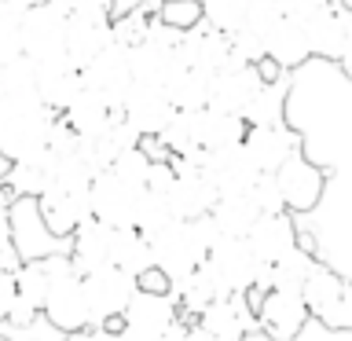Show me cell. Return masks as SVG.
<instances>
[{
    "instance_id": "obj_55",
    "label": "cell",
    "mask_w": 352,
    "mask_h": 341,
    "mask_svg": "<svg viewBox=\"0 0 352 341\" xmlns=\"http://www.w3.org/2000/svg\"><path fill=\"white\" fill-rule=\"evenodd\" d=\"M8 4H15V8L26 11V8H33V4H44V0H8Z\"/></svg>"
},
{
    "instance_id": "obj_28",
    "label": "cell",
    "mask_w": 352,
    "mask_h": 341,
    "mask_svg": "<svg viewBox=\"0 0 352 341\" xmlns=\"http://www.w3.org/2000/svg\"><path fill=\"white\" fill-rule=\"evenodd\" d=\"M268 55L283 66V70H301L308 59H316V55H312V41H308V30H305V19H290V15H286V22L275 30V37L268 44Z\"/></svg>"
},
{
    "instance_id": "obj_48",
    "label": "cell",
    "mask_w": 352,
    "mask_h": 341,
    "mask_svg": "<svg viewBox=\"0 0 352 341\" xmlns=\"http://www.w3.org/2000/svg\"><path fill=\"white\" fill-rule=\"evenodd\" d=\"M15 250V231H11V202H0V253Z\"/></svg>"
},
{
    "instance_id": "obj_50",
    "label": "cell",
    "mask_w": 352,
    "mask_h": 341,
    "mask_svg": "<svg viewBox=\"0 0 352 341\" xmlns=\"http://www.w3.org/2000/svg\"><path fill=\"white\" fill-rule=\"evenodd\" d=\"M349 37H345V52H341V59H338V66L345 70L349 77H352V4H349Z\"/></svg>"
},
{
    "instance_id": "obj_10",
    "label": "cell",
    "mask_w": 352,
    "mask_h": 341,
    "mask_svg": "<svg viewBox=\"0 0 352 341\" xmlns=\"http://www.w3.org/2000/svg\"><path fill=\"white\" fill-rule=\"evenodd\" d=\"M268 85L261 74L257 63H246L242 55L231 48V59L224 63V70L213 74V88H209V107L217 110H228V114H242L246 103L261 88Z\"/></svg>"
},
{
    "instance_id": "obj_46",
    "label": "cell",
    "mask_w": 352,
    "mask_h": 341,
    "mask_svg": "<svg viewBox=\"0 0 352 341\" xmlns=\"http://www.w3.org/2000/svg\"><path fill=\"white\" fill-rule=\"evenodd\" d=\"M85 334H88V341H136L125 327H121V319H114V323H107V327H96V330H85Z\"/></svg>"
},
{
    "instance_id": "obj_25",
    "label": "cell",
    "mask_w": 352,
    "mask_h": 341,
    "mask_svg": "<svg viewBox=\"0 0 352 341\" xmlns=\"http://www.w3.org/2000/svg\"><path fill=\"white\" fill-rule=\"evenodd\" d=\"M173 297L180 301V312H184L187 319H198L209 305L217 301V297H231V294L220 286L217 272L209 268V264H202L195 275H187V279H176V283H173Z\"/></svg>"
},
{
    "instance_id": "obj_37",
    "label": "cell",
    "mask_w": 352,
    "mask_h": 341,
    "mask_svg": "<svg viewBox=\"0 0 352 341\" xmlns=\"http://www.w3.org/2000/svg\"><path fill=\"white\" fill-rule=\"evenodd\" d=\"M22 55V8L0 0V63Z\"/></svg>"
},
{
    "instance_id": "obj_44",
    "label": "cell",
    "mask_w": 352,
    "mask_h": 341,
    "mask_svg": "<svg viewBox=\"0 0 352 341\" xmlns=\"http://www.w3.org/2000/svg\"><path fill=\"white\" fill-rule=\"evenodd\" d=\"M15 301H19V275L11 268H0V323H8Z\"/></svg>"
},
{
    "instance_id": "obj_15",
    "label": "cell",
    "mask_w": 352,
    "mask_h": 341,
    "mask_svg": "<svg viewBox=\"0 0 352 341\" xmlns=\"http://www.w3.org/2000/svg\"><path fill=\"white\" fill-rule=\"evenodd\" d=\"M264 169L253 162V154L246 143H235V147H220L206 154V176L217 184L220 195H235V191H250L253 180H257Z\"/></svg>"
},
{
    "instance_id": "obj_40",
    "label": "cell",
    "mask_w": 352,
    "mask_h": 341,
    "mask_svg": "<svg viewBox=\"0 0 352 341\" xmlns=\"http://www.w3.org/2000/svg\"><path fill=\"white\" fill-rule=\"evenodd\" d=\"M154 15L176 30H195L206 19V11H202V0H162Z\"/></svg>"
},
{
    "instance_id": "obj_32",
    "label": "cell",
    "mask_w": 352,
    "mask_h": 341,
    "mask_svg": "<svg viewBox=\"0 0 352 341\" xmlns=\"http://www.w3.org/2000/svg\"><path fill=\"white\" fill-rule=\"evenodd\" d=\"M286 103H290V77L283 74L279 81H268L250 99L242 118L250 125H279V121H286Z\"/></svg>"
},
{
    "instance_id": "obj_21",
    "label": "cell",
    "mask_w": 352,
    "mask_h": 341,
    "mask_svg": "<svg viewBox=\"0 0 352 341\" xmlns=\"http://www.w3.org/2000/svg\"><path fill=\"white\" fill-rule=\"evenodd\" d=\"M37 92L52 110L66 114L74 99L85 92V70L70 59V55H63V59H55V63H44V66H37Z\"/></svg>"
},
{
    "instance_id": "obj_41",
    "label": "cell",
    "mask_w": 352,
    "mask_h": 341,
    "mask_svg": "<svg viewBox=\"0 0 352 341\" xmlns=\"http://www.w3.org/2000/svg\"><path fill=\"white\" fill-rule=\"evenodd\" d=\"M250 195H253V202L261 206V213H283L286 209V198H283V187L275 180V173H261L257 180H253Z\"/></svg>"
},
{
    "instance_id": "obj_3",
    "label": "cell",
    "mask_w": 352,
    "mask_h": 341,
    "mask_svg": "<svg viewBox=\"0 0 352 341\" xmlns=\"http://www.w3.org/2000/svg\"><path fill=\"white\" fill-rule=\"evenodd\" d=\"M301 294L312 319H319L330 330H352V283L341 279L330 264H312Z\"/></svg>"
},
{
    "instance_id": "obj_53",
    "label": "cell",
    "mask_w": 352,
    "mask_h": 341,
    "mask_svg": "<svg viewBox=\"0 0 352 341\" xmlns=\"http://www.w3.org/2000/svg\"><path fill=\"white\" fill-rule=\"evenodd\" d=\"M11 165H15V162H11V158H8V154H4V151H0V184H4V180H8V173H11Z\"/></svg>"
},
{
    "instance_id": "obj_1",
    "label": "cell",
    "mask_w": 352,
    "mask_h": 341,
    "mask_svg": "<svg viewBox=\"0 0 352 341\" xmlns=\"http://www.w3.org/2000/svg\"><path fill=\"white\" fill-rule=\"evenodd\" d=\"M59 121V110H52L41 99V92L33 96H8L0 103V151L11 162L33 158L48 147V136Z\"/></svg>"
},
{
    "instance_id": "obj_6",
    "label": "cell",
    "mask_w": 352,
    "mask_h": 341,
    "mask_svg": "<svg viewBox=\"0 0 352 341\" xmlns=\"http://www.w3.org/2000/svg\"><path fill=\"white\" fill-rule=\"evenodd\" d=\"M81 70H85V88L88 92H96L107 107L121 110L125 99H129V92H132V85H136L132 44H121V41L107 44V48L99 52L88 66H81Z\"/></svg>"
},
{
    "instance_id": "obj_16",
    "label": "cell",
    "mask_w": 352,
    "mask_h": 341,
    "mask_svg": "<svg viewBox=\"0 0 352 341\" xmlns=\"http://www.w3.org/2000/svg\"><path fill=\"white\" fill-rule=\"evenodd\" d=\"M242 143L250 147L253 162H257L264 173H275L286 158H294V154L305 147V136L294 125L279 121V125H250Z\"/></svg>"
},
{
    "instance_id": "obj_18",
    "label": "cell",
    "mask_w": 352,
    "mask_h": 341,
    "mask_svg": "<svg viewBox=\"0 0 352 341\" xmlns=\"http://www.w3.org/2000/svg\"><path fill=\"white\" fill-rule=\"evenodd\" d=\"M180 59L184 66H198V70H224V63L231 59V33L217 30L213 22H198L195 30H184L180 41Z\"/></svg>"
},
{
    "instance_id": "obj_54",
    "label": "cell",
    "mask_w": 352,
    "mask_h": 341,
    "mask_svg": "<svg viewBox=\"0 0 352 341\" xmlns=\"http://www.w3.org/2000/svg\"><path fill=\"white\" fill-rule=\"evenodd\" d=\"M77 4H92V8H107V11H110V4H114V0H77Z\"/></svg>"
},
{
    "instance_id": "obj_52",
    "label": "cell",
    "mask_w": 352,
    "mask_h": 341,
    "mask_svg": "<svg viewBox=\"0 0 352 341\" xmlns=\"http://www.w3.org/2000/svg\"><path fill=\"white\" fill-rule=\"evenodd\" d=\"M8 99V63H0V103Z\"/></svg>"
},
{
    "instance_id": "obj_47",
    "label": "cell",
    "mask_w": 352,
    "mask_h": 341,
    "mask_svg": "<svg viewBox=\"0 0 352 341\" xmlns=\"http://www.w3.org/2000/svg\"><path fill=\"white\" fill-rule=\"evenodd\" d=\"M140 290H158V294H165V290H173V279L158 268V264H154V268H147V272L140 275Z\"/></svg>"
},
{
    "instance_id": "obj_42",
    "label": "cell",
    "mask_w": 352,
    "mask_h": 341,
    "mask_svg": "<svg viewBox=\"0 0 352 341\" xmlns=\"http://www.w3.org/2000/svg\"><path fill=\"white\" fill-rule=\"evenodd\" d=\"M151 165H154V158L147 154V147L140 143V147H132V151L121 154V158L114 162V169L125 173L129 180H136V184H147L151 180Z\"/></svg>"
},
{
    "instance_id": "obj_33",
    "label": "cell",
    "mask_w": 352,
    "mask_h": 341,
    "mask_svg": "<svg viewBox=\"0 0 352 341\" xmlns=\"http://www.w3.org/2000/svg\"><path fill=\"white\" fill-rule=\"evenodd\" d=\"M70 125L81 132V140H96V136H103L107 125H110V118H114V107H107L103 99H99L96 92H85L70 103V110L63 114Z\"/></svg>"
},
{
    "instance_id": "obj_38",
    "label": "cell",
    "mask_w": 352,
    "mask_h": 341,
    "mask_svg": "<svg viewBox=\"0 0 352 341\" xmlns=\"http://www.w3.org/2000/svg\"><path fill=\"white\" fill-rule=\"evenodd\" d=\"M250 4L253 0H202V11H206V22H213L217 30L235 33L246 22Z\"/></svg>"
},
{
    "instance_id": "obj_2",
    "label": "cell",
    "mask_w": 352,
    "mask_h": 341,
    "mask_svg": "<svg viewBox=\"0 0 352 341\" xmlns=\"http://www.w3.org/2000/svg\"><path fill=\"white\" fill-rule=\"evenodd\" d=\"M77 0H44L22 11V52L37 66L63 59L66 52V30H70V11Z\"/></svg>"
},
{
    "instance_id": "obj_9",
    "label": "cell",
    "mask_w": 352,
    "mask_h": 341,
    "mask_svg": "<svg viewBox=\"0 0 352 341\" xmlns=\"http://www.w3.org/2000/svg\"><path fill=\"white\" fill-rule=\"evenodd\" d=\"M180 316L184 312H180V301L173 297V290H165V294L136 290V297L125 308V316H121V327L136 341H162Z\"/></svg>"
},
{
    "instance_id": "obj_39",
    "label": "cell",
    "mask_w": 352,
    "mask_h": 341,
    "mask_svg": "<svg viewBox=\"0 0 352 341\" xmlns=\"http://www.w3.org/2000/svg\"><path fill=\"white\" fill-rule=\"evenodd\" d=\"M173 217V206H169V195H162V191H151L147 187V195H143V206H140V231L143 235H154V231H162Z\"/></svg>"
},
{
    "instance_id": "obj_22",
    "label": "cell",
    "mask_w": 352,
    "mask_h": 341,
    "mask_svg": "<svg viewBox=\"0 0 352 341\" xmlns=\"http://www.w3.org/2000/svg\"><path fill=\"white\" fill-rule=\"evenodd\" d=\"M250 246L257 250L261 261H283L286 253H294L301 242H297V224H294V213L290 209H283V213H261L257 224L250 228Z\"/></svg>"
},
{
    "instance_id": "obj_56",
    "label": "cell",
    "mask_w": 352,
    "mask_h": 341,
    "mask_svg": "<svg viewBox=\"0 0 352 341\" xmlns=\"http://www.w3.org/2000/svg\"><path fill=\"white\" fill-rule=\"evenodd\" d=\"M11 198H15V195H11V191H8V187H4V184H0V202H11Z\"/></svg>"
},
{
    "instance_id": "obj_12",
    "label": "cell",
    "mask_w": 352,
    "mask_h": 341,
    "mask_svg": "<svg viewBox=\"0 0 352 341\" xmlns=\"http://www.w3.org/2000/svg\"><path fill=\"white\" fill-rule=\"evenodd\" d=\"M275 180L283 187V198H286V209H290V213H308V209H316L323 202L327 176L305 151H297L294 158H286L279 169H275Z\"/></svg>"
},
{
    "instance_id": "obj_11",
    "label": "cell",
    "mask_w": 352,
    "mask_h": 341,
    "mask_svg": "<svg viewBox=\"0 0 352 341\" xmlns=\"http://www.w3.org/2000/svg\"><path fill=\"white\" fill-rule=\"evenodd\" d=\"M114 44V15L107 8L77 4L70 11V30H66V52L77 66H88L99 52Z\"/></svg>"
},
{
    "instance_id": "obj_7",
    "label": "cell",
    "mask_w": 352,
    "mask_h": 341,
    "mask_svg": "<svg viewBox=\"0 0 352 341\" xmlns=\"http://www.w3.org/2000/svg\"><path fill=\"white\" fill-rule=\"evenodd\" d=\"M140 290V279L132 272H121L118 264H107V268H96L85 275V294H88V305H92V327H107L114 319L125 316L129 301L136 297Z\"/></svg>"
},
{
    "instance_id": "obj_57",
    "label": "cell",
    "mask_w": 352,
    "mask_h": 341,
    "mask_svg": "<svg viewBox=\"0 0 352 341\" xmlns=\"http://www.w3.org/2000/svg\"><path fill=\"white\" fill-rule=\"evenodd\" d=\"M0 341H11V338H4V334H0Z\"/></svg>"
},
{
    "instance_id": "obj_51",
    "label": "cell",
    "mask_w": 352,
    "mask_h": 341,
    "mask_svg": "<svg viewBox=\"0 0 352 341\" xmlns=\"http://www.w3.org/2000/svg\"><path fill=\"white\" fill-rule=\"evenodd\" d=\"M187 341H217L213 334H209V330L198 323V319H191V330H187Z\"/></svg>"
},
{
    "instance_id": "obj_13",
    "label": "cell",
    "mask_w": 352,
    "mask_h": 341,
    "mask_svg": "<svg viewBox=\"0 0 352 341\" xmlns=\"http://www.w3.org/2000/svg\"><path fill=\"white\" fill-rule=\"evenodd\" d=\"M312 319L301 290H268L257 305V330L272 341H294Z\"/></svg>"
},
{
    "instance_id": "obj_43",
    "label": "cell",
    "mask_w": 352,
    "mask_h": 341,
    "mask_svg": "<svg viewBox=\"0 0 352 341\" xmlns=\"http://www.w3.org/2000/svg\"><path fill=\"white\" fill-rule=\"evenodd\" d=\"M151 19H154V11H151V8H143V11H132V15L114 19V41H121V44H136V41L143 37V33H147Z\"/></svg>"
},
{
    "instance_id": "obj_4",
    "label": "cell",
    "mask_w": 352,
    "mask_h": 341,
    "mask_svg": "<svg viewBox=\"0 0 352 341\" xmlns=\"http://www.w3.org/2000/svg\"><path fill=\"white\" fill-rule=\"evenodd\" d=\"M147 195V184L129 180L114 165L92 180V217H99L110 228H140V206Z\"/></svg>"
},
{
    "instance_id": "obj_35",
    "label": "cell",
    "mask_w": 352,
    "mask_h": 341,
    "mask_svg": "<svg viewBox=\"0 0 352 341\" xmlns=\"http://www.w3.org/2000/svg\"><path fill=\"white\" fill-rule=\"evenodd\" d=\"M19 275V297H26L30 305H37L44 312V301H48V290H52V264L48 257L44 261H22Z\"/></svg>"
},
{
    "instance_id": "obj_34",
    "label": "cell",
    "mask_w": 352,
    "mask_h": 341,
    "mask_svg": "<svg viewBox=\"0 0 352 341\" xmlns=\"http://www.w3.org/2000/svg\"><path fill=\"white\" fill-rule=\"evenodd\" d=\"M162 147L173 154H187V151H198V110H176L173 121L158 132Z\"/></svg>"
},
{
    "instance_id": "obj_5",
    "label": "cell",
    "mask_w": 352,
    "mask_h": 341,
    "mask_svg": "<svg viewBox=\"0 0 352 341\" xmlns=\"http://www.w3.org/2000/svg\"><path fill=\"white\" fill-rule=\"evenodd\" d=\"M11 231H15V250L22 261H44L55 253H70V239L55 235L52 224L41 213V198L19 195L11 198Z\"/></svg>"
},
{
    "instance_id": "obj_24",
    "label": "cell",
    "mask_w": 352,
    "mask_h": 341,
    "mask_svg": "<svg viewBox=\"0 0 352 341\" xmlns=\"http://www.w3.org/2000/svg\"><path fill=\"white\" fill-rule=\"evenodd\" d=\"M114 231L118 228L103 224L99 217H88L85 224L70 235V257H74V264H77V272H81V275L96 272V268H107V264H110Z\"/></svg>"
},
{
    "instance_id": "obj_26",
    "label": "cell",
    "mask_w": 352,
    "mask_h": 341,
    "mask_svg": "<svg viewBox=\"0 0 352 341\" xmlns=\"http://www.w3.org/2000/svg\"><path fill=\"white\" fill-rule=\"evenodd\" d=\"M250 121L242 114H228V110L206 107L198 110V147L202 151H220V147H235L246 140Z\"/></svg>"
},
{
    "instance_id": "obj_29",
    "label": "cell",
    "mask_w": 352,
    "mask_h": 341,
    "mask_svg": "<svg viewBox=\"0 0 352 341\" xmlns=\"http://www.w3.org/2000/svg\"><path fill=\"white\" fill-rule=\"evenodd\" d=\"M169 88L176 110H206L209 107V88H213V74L198 70V66H180V70L169 74Z\"/></svg>"
},
{
    "instance_id": "obj_14",
    "label": "cell",
    "mask_w": 352,
    "mask_h": 341,
    "mask_svg": "<svg viewBox=\"0 0 352 341\" xmlns=\"http://www.w3.org/2000/svg\"><path fill=\"white\" fill-rule=\"evenodd\" d=\"M125 114L143 136H158V132L173 121L176 103H173L165 81H140L136 77V85H132V92L125 99Z\"/></svg>"
},
{
    "instance_id": "obj_8",
    "label": "cell",
    "mask_w": 352,
    "mask_h": 341,
    "mask_svg": "<svg viewBox=\"0 0 352 341\" xmlns=\"http://www.w3.org/2000/svg\"><path fill=\"white\" fill-rule=\"evenodd\" d=\"M206 264L217 272V279L228 294H250L261 272V257L246 235H220L217 246L209 250Z\"/></svg>"
},
{
    "instance_id": "obj_19",
    "label": "cell",
    "mask_w": 352,
    "mask_h": 341,
    "mask_svg": "<svg viewBox=\"0 0 352 341\" xmlns=\"http://www.w3.org/2000/svg\"><path fill=\"white\" fill-rule=\"evenodd\" d=\"M41 213L52 224L55 235L70 239L77 228L92 217V191H74V187H48L41 195Z\"/></svg>"
},
{
    "instance_id": "obj_49",
    "label": "cell",
    "mask_w": 352,
    "mask_h": 341,
    "mask_svg": "<svg viewBox=\"0 0 352 341\" xmlns=\"http://www.w3.org/2000/svg\"><path fill=\"white\" fill-rule=\"evenodd\" d=\"M143 8H151V0H114V4H110V15L121 19V15H132V11H143Z\"/></svg>"
},
{
    "instance_id": "obj_30",
    "label": "cell",
    "mask_w": 352,
    "mask_h": 341,
    "mask_svg": "<svg viewBox=\"0 0 352 341\" xmlns=\"http://www.w3.org/2000/svg\"><path fill=\"white\" fill-rule=\"evenodd\" d=\"M110 264H118L121 272H132L140 279L147 268H154V250L151 239L140 228H118L114 231V246H110Z\"/></svg>"
},
{
    "instance_id": "obj_31",
    "label": "cell",
    "mask_w": 352,
    "mask_h": 341,
    "mask_svg": "<svg viewBox=\"0 0 352 341\" xmlns=\"http://www.w3.org/2000/svg\"><path fill=\"white\" fill-rule=\"evenodd\" d=\"M261 206L253 202L250 191H235V195H220L213 206V220L224 235H250V228L257 224Z\"/></svg>"
},
{
    "instance_id": "obj_45",
    "label": "cell",
    "mask_w": 352,
    "mask_h": 341,
    "mask_svg": "<svg viewBox=\"0 0 352 341\" xmlns=\"http://www.w3.org/2000/svg\"><path fill=\"white\" fill-rule=\"evenodd\" d=\"M279 4L290 19H308V15H316V11H323L327 4H334V0H279Z\"/></svg>"
},
{
    "instance_id": "obj_36",
    "label": "cell",
    "mask_w": 352,
    "mask_h": 341,
    "mask_svg": "<svg viewBox=\"0 0 352 341\" xmlns=\"http://www.w3.org/2000/svg\"><path fill=\"white\" fill-rule=\"evenodd\" d=\"M312 257L297 246L294 253H286L283 261H275V290H301L308 272H312Z\"/></svg>"
},
{
    "instance_id": "obj_20",
    "label": "cell",
    "mask_w": 352,
    "mask_h": 341,
    "mask_svg": "<svg viewBox=\"0 0 352 341\" xmlns=\"http://www.w3.org/2000/svg\"><path fill=\"white\" fill-rule=\"evenodd\" d=\"M349 4L345 0H334L327 4L323 11L305 19V30H308V41H312V55L316 59H327V63H338L341 52H345V37H349Z\"/></svg>"
},
{
    "instance_id": "obj_17",
    "label": "cell",
    "mask_w": 352,
    "mask_h": 341,
    "mask_svg": "<svg viewBox=\"0 0 352 341\" xmlns=\"http://www.w3.org/2000/svg\"><path fill=\"white\" fill-rule=\"evenodd\" d=\"M198 323H202L217 341H242L253 327H257V308H250L246 294L217 297V301L198 316Z\"/></svg>"
},
{
    "instance_id": "obj_23",
    "label": "cell",
    "mask_w": 352,
    "mask_h": 341,
    "mask_svg": "<svg viewBox=\"0 0 352 341\" xmlns=\"http://www.w3.org/2000/svg\"><path fill=\"white\" fill-rule=\"evenodd\" d=\"M217 184L202 173H176V184L169 191V206H173V217L176 220H198V217H209L217 206Z\"/></svg>"
},
{
    "instance_id": "obj_27",
    "label": "cell",
    "mask_w": 352,
    "mask_h": 341,
    "mask_svg": "<svg viewBox=\"0 0 352 341\" xmlns=\"http://www.w3.org/2000/svg\"><path fill=\"white\" fill-rule=\"evenodd\" d=\"M55 154L44 147L41 154H33V158H19L15 165H11V173H8V180L4 187L11 195H30V198H41L44 191H48V184H52V173H55Z\"/></svg>"
}]
</instances>
